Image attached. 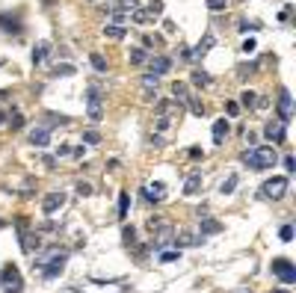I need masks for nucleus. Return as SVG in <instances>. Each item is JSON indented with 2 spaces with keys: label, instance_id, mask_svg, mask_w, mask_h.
I'll return each mask as SVG.
<instances>
[{
  "label": "nucleus",
  "instance_id": "nucleus-3",
  "mask_svg": "<svg viewBox=\"0 0 296 293\" xmlns=\"http://www.w3.org/2000/svg\"><path fill=\"white\" fill-rule=\"evenodd\" d=\"M86 116H89V122H101L104 119V89L98 86V83H92L89 89H86Z\"/></svg>",
  "mask_w": 296,
  "mask_h": 293
},
{
  "label": "nucleus",
  "instance_id": "nucleus-17",
  "mask_svg": "<svg viewBox=\"0 0 296 293\" xmlns=\"http://www.w3.org/2000/svg\"><path fill=\"white\" fill-rule=\"evenodd\" d=\"M219 231H222V222H216V219H211V216L199 219V234H202V237H208V234H219Z\"/></svg>",
  "mask_w": 296,
  "mask_h": 293
},
{
  "label": "nucleus",
  "instance_id": "nucleus-1",
  "mask_svg": "<svg viewBox=\"0 0 296 293\" xmlns=\"http://www.w3.org/2000/svg\"><path fill=\"white\" fill-rule=\"evenodd\" d=\"M240 160H243L249 169L264 172V169H273V166L279 163V154H276V148H273V145H252L249 151H243V154H240Z\"/></svg>",
  "mask_w": 296,
  "mask_h": 293
},
{
  "label": "nucleus",
  "instance_id": "nucleus-42",
  "mask_svg": "<svg viewBox=\"0 0 296 293\" xmlns=\"http://www.w3.org/2000/svg\"><path fill=\"white\" fill-rule=\"evenodd\" d=\"M77 193H80V196H92V184L80 181V184H77Z\"/></svg>",
  "mask_w": 296,
  "mask_h": 293
},
{
  "label": "nucleus",
  "instance_id": "nucleus-43",
  "mask_svg": "<svg viewBox=\"0 0 296 293\" xmlns=\"http://www.w3.org/2000/svg\"><path fill=\"white\" fill-rule=\"evenodd\" d=\"M148 228H151V231L163 228V216H151V219H148Z\"/></svg>",
  "mask_w": 296,
  "mask_h": 293
},
{
  "label": "nucleus",
  "instance_id": "nucleus-21",
  "mask_svg": "<svg viewBox=\"0 0 296 293\" xmlns=\"http://www.w3.org/2000/svg\"><path fill=\"white\" fill-rule=\"evenodd\" d=\"M47 50H50V42H39V44L33 47V53H30L33 65H42V62H44V56H47Z\"/></svg>",
  "mask_w": 296,
  "mask_h": 293
},
{
  "label": "nucleus",
  "instance_id": "nucleus-33",
  "mask_svg": "<svg viewBox=\"0 0 296 293\" xmlns=\"http://www.w3.org/2000/svg\"><path fill=\"white\" fill-rule=\"evenodd\" d=\"M127 208H130V196L119 193V219H127Z\"/></svg>",
  "mask_w": 296,
  "mask_h": 293
},
{
  "label": "nucleus",
  "instance_id": "nucleus-2",
  "mask_svg": "<svg viewBox=\"0 0 296 293\" xmlns=\"http://www.w3.org/2000/svg\"><path fill=\"white\" fill-rule=\"evenodd\" d=\"M288 187H291L288 175H276V178H267V181L261 184L258 196H261V199H267V202H279V199H285V196H288Z\"/></svg>",
  "mask_w": 296,
  "mask_h": 293
},
{
  "label": "nucleus",
  "instance_id": "nucleus-8",
  "mask_svg": "<svg viewBox=\"0 0 296 293\" xmlns=\"http://www.w3.org/2000/svg\"><path fill=\"white\" fill-rule=\"evenodd\" d=\"M264 136H267L270 142H276V145H279V142H285V139H288V125H285V122H279V119H270V122L264 125Z\"/></svg>",
  "mask_w": 296,
  "mask_h": 293
},
{
  "label": "nucleus",
  "instance_id": "nucleus-12",
  "mask_svg": "<svg viewBox=\"0 0 296 293\" xmlns=\"http://www.w3.org/2000/svg\"><path fill=\"white\" fill-rule=\"evenodd\" d=\"M30 142H33L36 148H47V145H50V125H39V127L30 133Z\"/></svg>",
  "mask_w": 296,
  "mask_h": 293
},
{
  "label": "nucleus",
  "instance_id": "nucleus-50",
  "mask_svg": "<svg viewBox=\"0 0 296 293\" xmlns=\"http://www.w3.org/2000/svg\"><path fill=\"white\" fill-rule=\"evenodd\" d=\"M56 154H59V157H68V154H71V145H59Z\"/></svg>",
  "mask_w": 296,
  "mask_h": 293
},
{
  "label": "nucleus",
  "instance_id": "nucleus-9",
  "mask_svg": "<svg viewBox=\"0 0 296 293\" xmlns=\"http://www.w3.org/2000/svg\"><path fill=\"white\" fill-rule=\"evenodd\" d=\"M148 74H154V77H163L169 68H172V59L169 56H163V53H154V56H148Z\"/></svg>",
  "mask_w": 296,
  "mask_h": 293
},
{
  "label": "nucleus",
  "instance_id": "nucleus-26",
  "mask_svg": "<svg viewBox=\"0 0 296 293\" xmlns=\"http://www.w3.org/2000/svg\"><path fill=\"white\" fill-rule=\"evenodd\" d=\"M237 184H240V178H237V172H231V175H228V178L222 181V187H219V193H222V196H231V193L237 190Z\"/></svg>",
  "mask_w": 296,
  "mask_h": 293
},
{
  "label": "nucleus",
  "instance_id": "nucleus-5",
  "mask_svg": "<svg viewBox=\"0 0 296 293\" xmlns=\"http://www.w3.org/2000/svg\"><path fill=\"white\" fill-rule=\"evenodd\" d=\"M270 270H273V276L282 285H294L296 282V267H294V261H288V258H273Z\"/></svg>",
  "mask_w": 296,
  "mask_h": 293
},
{
  "label": "nucleus",
  "instance_id": "nucleus-54",
  "mask_svg": "<svg viewBox=\"0 0 296 293\" xmlns=\"http://www.w3.org/2000/svg\"><path fill=\"white\" fill-rule=\"evenodd\" d=\"M237 293H249V291H237Z\"/></svg>",
  "mask_w": 296,
  "mask_h": 293
},
{
  "label": "nucleus",
  "instance_id": "nucleus-10",
  "mask_svg": "<svg viewBox=\"0 0 296 293\" xmlns=\"http://www.w3.org/2000/svg\"><path fill=\"white\" fill-rule=\"evenodd\" d=\"M213 44H216V36H213V33H205V39H202V42H199L196 47H190V62L202 59V56H205V53H208V50H211Z\"/></svg>",
  "mask_w": 296,
  "mask_h": 293
},
{
  "label": "nucleus",
  "instance_id": "nucleus-28",
  "mask_svg": "<svg viewBox=\"0 0 296 293\" xmlns=\"http://www.w3.org/2000/svg\"><path fill=\"white\" fill-rule=\"evenodd\" d=\"M0 282H6V285H15V282H21V273H18V267H15V264H9V267L0 273Z\"/></svg>",
  "mask_w": 296,
  "mask_h": 293
},
{
  "label": "nucleus",
  "instance_id": "nucleus-15",
  "mask_svg": "<svg viewBox=\"0 0 296 293\" xmlns=\"http://www.w3.org/2000/svg\"><path fill=\"white\" fill-rule=\"evenodd\" d=\"M172 98H175L178 107H187V101H190V89H187V83L175 80V83H172Z\"/></svg>",
  "mask_w": 296,
  "mask_h": 293
},
{
  "label": "nucleus",
  "instance_id": "nucleus-27",
  "mask_svg": "<svg viewBox=\"0 0 296 293\" xmlns=\"http://www.w3.org/2000/svg\"><path fill=\"white\" fill-rule=\"evenodd\" d=\"M122 240L127 249H136V228L133 225H122Z\"/></svg>",
  "mask_w": 296,
  "mask_h": 293
},
{
  "label": "nucleus",
  "instance_id": "nucleus-51",
  "mask_svg": "<svg viewBox=\"0 0 296 293\" xmlns=\"http://www.w3.org/2000/svg\"><path fill=\"white\" fill-rule=\"evenodd\" d=\"M3 122H6V113H3V110H0V125H3Z\"/></svg>",
  "mask_w": 296,
  "mask_h": 293
},
{
  "label": "nucleus",
  "instance_id": "nucleus-11",
  "mask_svg": "<svg viewBox=\"0 0 296 293\" xmlns=\"http://www.w3.org/2000/svg\"><path fill=\"white\" fill-rule=\"evenodd\" d=\"M65 205V193H47L44 199H42V210L50 216V213H56L59 208Z\"/></svg>",
  "mask_w": 296,
  "mask_h": 293
},
{
  "label": "nucleus",
  "instance_id": "nucleus-32",
  "mask_svg": "<svg viewBox=\"0 0 296 293\" xmlns=\"http://www.w3.org/2000/svg\"><path fill=\"white\" fill-rule=\"evenodd\" d=\"M89 62H92V68H95L98 74H107V59H104L101 53H89Z\"/></svg>",
  "mask_w": 296,
  "mask_h": 293
},
{
  "label": "nucleus",
  "instance_id": "nucleus-36",
  "mask_svg": "<svg viewBox=\"0 0 296 293\" xmlns=\"http://www.w3.org/2000/svg\"><path fill=\"white\" fill-rule=\"evenodd\" d=\"M68 74H74V65H56L50 71V77H68Z\"/></svg>",
  "mask_w": 296,
  "mask_h": 293
},
{
  "label": "nucleus",
  "instance_id": "nucleus-34",
  "mask_svg": "<svg viewBox=\"0 0 296 293\" xmlns=\"http://www.w3.org/2000/svg\"><path fill=\"white\" fill-rule=\"evenodd\" d=\"M145 12H148V18H160L163 15V0H151Z\"/></svg>",
  "mask_w": 296,
  "mask_h": 293
},
{
  "label": "nucleus",
  "instance_id": "nucleus-20",
  "mask_svg": "<svg viewBox=\"0 0 296 293\" xmlns=\"http://www.w3.org/2000/svg\"><path fill=\"white\" fill-rule=\"evenodd\" d=\"M202 184H205V181H202V172H193V175L184 181V196H196V193L202 190Z\"/></svg>",
  "mask_w": 296,
  "mask_h": 293
},
{
  "label": "nucleus",
  "instance_id": "nucleus-45",
  "mask_svg": "<svg viewBox=\"0 0 296 293\" xmlns=\"http://www.w3.org/2000/svg\"><path fill=\"white\" fill-rule=\"evenodd\" d=\"M24 291V285L21 282H15V285H6V293H21Z\"/></svg>",
  "mask_w": 296,
  "mask_h": 293
},
{
  "label": "nucleus",
  "instance_id": "nucleus-52",
  "mask_svg": "<svg viewBox=\"0 0 296 293\" xmlns=\"http://www.w3.org/2000/svg\"><path fill=\"white\" fill-rule=\"evenodd\" d=\"M273 293H291V291H285V288H279V291H273Z\"/></svg>",
  "mask_w": 296,
  "mask_h": 293
},
{
  "label": "nucleus",
  "instance_id": "nucleus-30",
  "mask_svg": "<svg viewBox=\"0 0 296 293\" xmlns=\"http://www.w3.org/2000/svg\"><path fill=\"white\" fill-rule=\"evenodd\" d=\"M157 83H160V77H154V74H145V77H142V86H145V98H148V101L154 98L151 92L157 89Z\"/></svg>",
  "mask_w": 296,
  "mask_h": 293
},
{
  "label": "nucleus",
  "instance_id": "nucleus-44",
  "mask_svg": "<svg viewBox=\"0 0 296 293\" xmlns=\"http://www.w3.org/2000/svg\"><path fill=\"white\" fill-rule=\"evenodd\" d=\"M225 110H228V116H237V113H240V104H237V101H228Z\"/></svg>",
  "mask_w": 296,
  "mask_h": 293
},
{
  "label": "nucleus",
  "instance_id": "nucleus-18",
  "mask_svg": "<svg viewBox=\"0 0 296 293\" xmlns=\"http://www.w3.org/2000/svg\"><path fill=\"white\" fill-rule=\"evenodd\" d=\"M0 30L9 33V36H21V21L12 18V15H0Z\"/></svg>",
  "mask_w": 296,
  "mask_h": 293
},
{
  "label": "nucleus",
  "instance_id": "nucleus-31",
  "mask_svg": "<svg viewBox=\"0 0 296 293\" xmlns=\"http://www.w3.org/2000/svg\"><path fill=\"white\" fill-rule=\"evenodd\" d=\"M187 110H190L193 116H199V119H202V116L208 113V107H205V104H202L199 98H193V95H190V101H187Z\"/></svg>",
  "mask_w": 296,
  "mask_h": 293
},
{
  "label": "nucleus",
  "instance_id": "nucleus-24",
  "mask_svg": "<svg viewBox=\"0 0 296 293\" xmlns=\"http://www.w3.org/2000/svg\"><path fill=\"white\" fill-rule=\"evenodd\" d=\"M110 9H119V12H125V15H130L133 9H139V0H116V3H107Z\"/></svg>",
  "mask_w": 296,
  "mask_h": 293
},
{
  "label": "nucleus",
  "instance_id": "nucleus-19",
  "mask_svg": "<svg viewBox=\"0 0 296 293\" xmlns=\"http://www.w3.org/2000/svg\"><path fill=\"white\" fill-rule=\"evenodd\" d=\"M101 33H104L107 39H116V42H122V39L127 36L125 24H113V21H110V24H104V30H101Z\"/></svg>",
  "mask_w": 296,
  "mask_h": 293
},
{
  "label": "nucleus",
  "instance_id": "nucleus-14",
  "mask_svg": "<svg viewBox=\"0 0 296 293\" xmlns=\"http://www.w3.org/2000/svg\"><path fill=\"white\" fill-rule=\"evenodd\" d=\"M202 243H205L202 234H193V231H175V246H187V249H193V246H202Z\"/></svg>",
  "mask_w": 296,
  "mask_h": 293
},
{
  "label": "nucleus",
  "instance_id": "nucleus-40",
  "mask_svg": "<svg viewBox=\"0 0 296 293\" xmlns=\"http://www.w3.org/2000/svg\"><path fill=\"white\" fill-rule=\"evenodd\" d=\"M279 237H282V243H291V240H294V225H282Z\"/></svg>",
  "mask_w": 296,
  "mask_h": 293
},
{
  "label": "nucleus",
  "instance_id": "nucleus-6",
  "mask_svg": "<svg viewBox=\"0 0 296 293\" xmlns=\"http://www.w3.org/2000/svg\"><path fill=\"white\" fill-rule=\"evenodd\" d=\"M276 110H279V122H291L294 119V95H291V89L288 86H282L279 89V101H276Z\"/></svg>",
  "mask_w": 296,
  "mask_h": 293
},
{
  "label": "nucleus",
  "instance_id": "nucleus-41",
  "mask_svg": "<svg viewBox=\"0 0 296 293\" xmlns=\"http://www.w3.org/2000/svg\"><path fill=\"white\" fill-rule=\"evenodd\" d=\"M205 3H208V9H211V12H222V9L228 6V0H205Z\"/></svg>",
  "mask_w": 296,
  "mask_h": 293
},
{
  "label": "nucleus",
  "instance_id": "nucleus-4",
  "mask_svg": "<svg viewBox=\"0 0 296 293\" xmlns=\"http://www.w3.org/2000/svg\"><path fill=\"white\" fill-rule=\"evenodd\" d=\"M15 228H18V240H21V252L24 255H33L42 243H39V234H33L30 231V222H27V216H18L15 219Z\"/></svg>",
  "mask_w": 296,
  "mask_h": 293
},
{
  "label": "nucleus",
  "instance_id": "nucleus-29",
  "mask_svg": "<svg viewBox=\"0 0 296 293\" xmlns=\"http://www.w3.org/2000/svg\"><path fill=\"white\" fill-rule=\"evenodd\" d=\"M237 74H240V80H249L252 74H258V62H240V65H237Z\"/></svg>",
  "mask_w": 296,
  "mask_h": 293
},
{
  "label": "nucleus",
  "instance_id": "nucleus-13",
  "mask_svg": "<svg viewBox=\"0 0 296 293\" xmlns=\"http://www.w3.org/2000/svg\"><path fill=\"white\" fill-rule=\"evenodd\" d=\"M142 196H145V202H163V199H166V184H160V181L145 184V187H142Z\"/></svg>",
  "mask_w": 296,
  "mask_h": 293
},
{
  "label": "nucleus",
  "instance_id": "nucleus-49",
  "mask_svg": "<svg viewBox=\"0 0 296 293\" xmlns=\"http://www.w3.org/2000/svg\"><path fill=\"white\" fill-rule=\"evenodd\" d=\"M258 24H249V21H240V33H249V30H255Z\"/></svg>",
  "mask_w": 296,
  "mask_h": 293
},
{
  "label": "nucleus",
  "instance_id": "nucleus-22",
  "mask_svg": "<svg viewBox=\"0 0 296 293\" xmlns=\"http://www.w3.org/2000/svg\"><path fill=\"white\" fill-rule=\"evenodd\" d=\"M127 59H130V65H145L148 62V50L145 47H130Z\"/></svg>",
  "mask_w": 296,
  "mask_h": 293
},
{
  "label": "nucleus",
  "instance_id": "nucleus-39",
  "mask_svg": "<svg viewBox=\"0 0 296 293\" xmlns=\"http://www.w3.org/2000/svg\"><path fill=\"white\" fill-rule=\"evenodd\" d=\"M83 142H86V145H98V142H101V133H98V130H86V133H83Z\"/></svg>",
  "mask_w": 296,
  "mask_h": 293
},
{
  "label": "nucleus",
  "instance_id": "nucleus-35",
  "mask_svg": "<svg viewBox=\"0 0 296 293\" xmlns=\"http://www.w3.org/2000/svg\"><path fill=\"white\" fill-rule=\"evenodd\" d=\"M255 101H258L255 92H243L240 95V107H246V110H255Z\"/></svg>",
  "mask_w": 296,
  "mask_h": 293
},
{
  "label": "nucleus",
  "instance_id": "nucleus-38",
  "mask_svg": "<svg viewBox=\"0 0 296 293\" xmlns=\"http://www.w3.org/2000/svg\"><path fill=\"white\" fill-rule=\"evenodd\" d=\"M154 127L163 133V130H169V127H172V119H166V116H157V119H154Z\"/></svg>",
  "mask_w": 296,
  "mask_h": 293
},
{
  "label": "nucleus",
  "instance_id": "nucleus-25",
  "mask_svg": "<svg viewBox=\"0 0 296 293\" xmlns=\"http://www.w3.org/2000/svg\"><path fill=\"white\" fill-rule=\"evenodd\" d=\"M175 113H178V104H175V101H157V116L172 119Z\"/></svg>",
  "mask_w": 296,
  "mask_h": 293
},
{
  "label": "nucleus",
  "instance_id": "nucleus-16",
  "mask_svg": "<svg viewBox=\"0 0 296 293\" xmlns=\"http://www.w3.org/2000/svg\"><path fill=\"white\" fill-rule=\"evenodd\" d=\"M228 130H231V122H228V119H216V122H213V142L222 145V139L228 136Z\"/></svg>",
  "mask_w": 296,
  "mask_h": 293
},
{
  "label": "nucleus",
  "instance_id": "nucleus-47",
  "mask_svg": "<svg viewBox=\"0 0 296 293\" xmlns=\"http://www.w3.org/2000/svg\"><path fill=\"white\" fill-rule=\"evenodd\" d=\"M9 127H12V130H21V127H24V119H21V116H15V119H12V125H9Z\"/></svg>",
  "mask_w": 296,
  "mask_h": 293
},
{
  "label": "nucleus",
  "instance_id": "nucleus-37",
  "mask_svg": "<svg viewBox=\"0 0 296 293\" xmlns=\"http://www.w3.org/2000/svg\"><path fill=\"white\" fill-rule=\"evenodd\" d=\"M157 258H160V264H172V261L181 258V252H178V249H175V252H157Z\"/></svg>",
  "mask_w": 296,
  "mask_h": 293
},
{
  "label": "nucleus",
  "instance_id": "nucleus-53",
  "mask_svg": "<svg viewBox=\"0 0 296 293\" xmlns=\"http://www.w3.org/2000/svg\"><path fill=\"white\" fill-rule=\"evenodd\" d=\"M92 3H107V0H92Z\"/></svg>",
  "mask_w": 296,
  "mask_h": 293
},
{
  "label": "nucleus",
  "instance_id": "nucleus-7",
  "mask_svg": "<svg viewBox=\"0 0 296 293\" xmlns=\"http://www.w3.org/2000/svg\"><path fill=\"white\" fill-rule=\"evenodd\" d=\"M65 261H68L65 252H50V258L42 264V276H44V279H56V276L65 270Z\"/></svg>",
  "mask_w": 296,
  "mask_h": 293
},
{
  "label": "nucleus",
  "instance_id": "nucleus-23",
  "mask_svg": "<svg viewBox=\"0 0 296 293\" xmlns=\"http://www.w3.org/2000/svg\"><path fill=\"white\" fill-rule=\"evenodd\" d=\"M190 77H193V86H202V89H205V86H211V83H213V77H211V74H208V71H205V68H196V71H193V74H190Z\"/></svg>",
  "mask_w": 296,
  "mask_h": 293
},
{
  "label": "nucleus",
  "instance_id": "nucleus-48",
  "mask_svg": "<svg viewBox=\"0 0 296 293\" xmlns=\"http://www.w3.org/2000/svg\"><path fill=\"white\" fill-rule=\"evenodd\" d=\"M190 157H193V160H202V157H205V151H202V148H196V145H193V148H190Z\"/></svg>",
  "mask_w": 296,
  "mask_h": 293
},
{
  "label": "nucleus",
  "instance_id": "nucleus-46",
  "mask_svg": "<svg viewBox=\"0 0 296 293\" xmlns=\"http://www.w3.org/2000/svg\"><path fill=\"white\" fill-rule=\"evenodd\" d=\"M252 50H255V39H246L243 42V53H252Z\"/></svg>",
  "mask_w": 296,
  "mask_h": 293
}]
</instances>
